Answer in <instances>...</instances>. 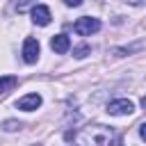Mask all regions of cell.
Returning <instances> with one entry per match:
<instances>
[{
	"label": "cell",
	"mask_w": 146,
	"mask_h": 146,
	"mask_svg": "<svg viewBox=\"0 0 146 146\" xmlns=\"http://www.w3.org/2000/svg\"><path fill=\"white\" fill-rule=\"evenodd\" d=\"M66 139H75V141H91V144H110L114 137H112V128H105V125H94V128H84L80 135H66Z\"/></svg>",
	"instance_id": "cell-1"
},
{
	"label": "cell",
	"mask_w": 146,
	"mask_h": 146,
	"mask_svg": "<svg viewBox=\"0 0 146 146\" xmlns=\"http://www.w3.org/2000/svg\"><path fill=\"white\" fill-rule=\"evenodd\" d=\"M16 107L23 110V112H34L36 107H41V96L39 94H27V96L16 100Z\"/></svg>",
	"instance_id": "cell-5"
},
{
	"label": "cell",
	"mask_w": 146,
	"mask_h": 146,
	"mask_svg": "<svg viewBox=\"0 0 146 146\" xmlns=\"http://www.w3.org/2000/svg\"><path fill=\"white\" fill-rule=\"evenodd\" d=\"M139 137L146 141V123H141V125H139Z\"/></svg>",
	"instance_id": "cell-13"
},
{
	"label": "cell",
	"mask_w": 146,
	"mask_h": 146,
	"mask_svg": "<svg viewBox=\"0 0 146 146\" xmlns=\"http://www.w3.org/2000/svg\"><path fill=\"white\" fill-rule=\"evenodd\" d=\"M89 50H91L89 46H78V48H73V55H75L78 59H82V57H87V55H89Z\"/></svg>",
	"instance_id": "cell-10"
},
{
	"label": "cell",
	"mask_w": 146,
	"mask_h": 146,
	"mask_svg": "<svg viewBox=\"0 0 146 146\" xmlns=\"http://www.w3.org/2000/svg\"><path fill=\"white\" fill-rule=\"evenodd\" d=\"M139 48H141V43H135V46H128V48H114V50H112V55L123 57L125 52H132V50H139Z\"/></svg>",
	"instance_id": "cell-9"
},
{
	"label": "cell",
	"mask_w": 146,
	"mask_h": 146,
	"mask_svg": "<svg viewBox=\"0 0 146 146\" xmlns=\"http://www.w3.org/2000/svg\"><path fill=\"white\" fill-rule=\"evenodd\" d=\"M107 112L114 114V116H125V114H132L135 112V103L128 100V98H116L107 105Z\"/></svg>",
	"instance_id": "cell-3"
},
{
	"label": "cell",
	"mask_w": 146,
	"mask_h": 146,
	"mask_svg": "<svg viewBox=\"0 0 146 146\" xmlns=\"http://www.w3.org/2000/svg\"><path fill=\"white\" fill-rule=\"evenodd\" d=\"M50 18H52V16H50V9H48L46 5L32 7V23H34V25H41V27H43V25L50 23Z\"/></svg>",
	"instance_id": "cell-6"
},
{
	"label": "cell",
	"mask_w": 146,
	"mask_h": 146,
	"mask_svg": "<svg viewBox=\"0 0 146 146\" xmlns=\"http://www.w3.org/2000/svg\"><path fill=\"white\" fill-rule=\"evenodd\" d=\"M50 48H52L55 52L64 55V52H68V48H71V39H68L66 34H55V36L50 39Z\"/></svg>",
	"instance_id": "cell-7"
},
{
	"label": "cell",
	"mask_w": 146,
	"mask_h": 146,
	"mask_svg": "<svg viewBox=\"0 0 146 146\" xmlns=\"http://www.w3.org/2000/svg\"><path fill=\"white\" fill-rule=\"evenodd\" d=\"M141 107H144V110H146V96H144V98H141Z\"/></svg>",
	"instance_id": "cell-15"
},
{
	"label": "cell",
	"mask_w": 146,
	"mask_h": 146,
	"mask_svg": "<svg viewBox=\"0 0 146 146\" xmlns=\"http://www.w3.org/2000/svg\"><path fill=\"white\" fill-rule=\"evenodd\" d=\"M16 84H18V78L16 75H2L0 78V96L7 94V91H11Z\"/></svg>",
	"instance_id": "cell-8"
},
{
	"label": "cell",
	"mask_w": 146,
	"mask_h": 146,
	"mask_svg": "<svg viewBox=\"0 0 146 146\" xmlns=\"http://www.w3.org/2000/svg\"><path fill=\"white\" fill-rule=\"evenodd\" d=\"M21 128V123H16V121H7L5 123V130H18Z\"/></svg>",
	"instance_id": "cell-11"
},
{
	"label": "cell",
	"mask_w": 146,
	"mask_h": 146,
	"mask_svg": "<svg viewBox=\"0 0 146 146\" xmlns=\"http://www.w3.org/2000/svg\"><path fill=\"white\" fill-rule=\"evenodd\" d=\"M64 5H66V7H80L82 0H64Z\"/></svg>",
	"instance_id": "cell-12"
},
{
	"label": "cell",
	"mask_w": 146,
	"mask_h": 146,
	"mask_svg": "<svg viewBox=\"0 0 146 146\" xmlns=\"http://www.w3.org/2000/svg\"><path fill=\"white\" fill-rule=\"evenodd\" d=\"M39 41L34 39V36H27L25 41H23V59L27 62V64H34L36 59H39Z\"/></svg>",
	"instance_id": "cell-4"
},
{
	"label": "cell",
	"mask_w": 146,
	"mask_h": 146,
	"mask_svg": "<svg viewBox=\"0 0 146 146\" xmlns=\"http://www.w3.org/2000/svg\"><path fill=\"white\" fill-rule=\"evenodd\" d=\"M128 5H146V0H125Z\"/></svg>",
	"instance_id": "cell-14"
},
{
	"label": "cell",
	"mask_w": 146,
	"mask_h": 146,
	"mask_svg": "<svg viewBox=\"0 0 146 146\" xmlns=\"http://www.w3.org/2000/svg\"><path fill=\"white\" fill-rule=\"evenodd\" d=\"M73 30H75L80 36H89V34H94V32L100 30V21L94 18V16H82V18H78V21L73 23Z\"/></svg>",
	"instance_id": "cell-2"
}]
</instances>
